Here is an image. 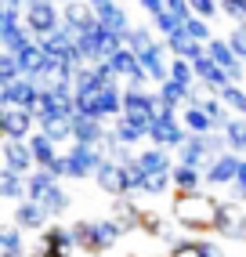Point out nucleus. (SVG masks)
Returning a JSON list of instances; mask_svg holds the SVG:
<instances>
[{
    "instance_id": "nucleus-1",
    "label": "nucleus",
    "mask_w": 246,
    "mask_h": 257,
    "mask_svg": "<svg viewBox=\"0 0 246 257\" xmlns=\"http://www.w3.org/2000/svg\"><path fill=\"white\" fill-rule=\"evenodd\" d=\"M221 203L217 196H210V192H178L174 196V225H181L188 232H217V221H221Z\"/></svg>"
},
{
    "instance_id": "nucleus-2",
    "label": "nucleus",
    "mask_w": 246,
    "mask_h": 257,
    "mask_svg": "<svg viewBox=\"0 0 246 257\" xmlns=\"http://www.w3.org/2000/svg\"><path fill=\"white\" fill-rule=\"evenodd\" d=\"M123 235H127V228H123L116 217H94V221L83 217V221L73 225L76 250H83V253H105V250H112Z\"/></svg>"
},
{
    "instance_id": "nucleus-3",
    "label": "nucleus",
    "mask_w": 246,
    "mask_h": 257,
    "mask_svg": "<svg viewBox=\"0 0 246 257\" xmlns=\"http://www.w3.org/2000/svg\"><path fill=\"white\" fill-rule=\"evenodd\" d=\"M29 199H37L40 207L47 210L51 221H58L69 207H73V196H69L65 188L58 185V178L51 174V170H44V167H37L29 174Z\"/></svg>"
},
{
    "instance_id": "nucleus-4",
    "label": "nucleus",
    "mask_w": 246,
    "mask_h": 257,
    "mask_svg": "<svg viewBox=\"0 0 246 257\" xmlns=\"http://www.w3.org/2000/svg\"><path fill=\"white\" fill-rule=\"evenodd\" d=\"M40 98H44V87L40 80L33 76H19L11 83H0V109H26V112H40Z\"/></svg>"
},
{
    "instance_id": "nucleus-5",
    "label": "nucleus",
    "mask_w": 246,
    "mask_h": 257,
    "mask_svg": "<svg viewBox=\"0 0 246 257\" xmlns=\"http://www.w3.org/2000/svg\"><path fill=\"white\" fill-rule=\"evenodd\" d=\"M26 26L37 40L51 37V33L62 29V8L55 4V0H33V4L26 8Z\"/></svg>"
},
{
    "instance_id": "nucleus-6",
    "label": "nucleus",
    "mask_w": 246,
    "mask_h": 257,
    "mask_svg": "<svg viewBox=\"0 0 246 257\" xmlns=\"http://www.w3.org/2000/svg\"><path fill=\"white\" fill-rule=\"evenodd\" d=\"M101 160H105V152H101L98 145H80V142H73V145L65 149V163H69V178H73V181L94 178L98 167H101Z\"/></svg>"
},
{
    "instance_id": "nucleus-7",
    "label": "nucleus",
    "mask_w": 246,
    "mask_h": 257,
    "mask_svg": "<svg viewBox=\"0 0 246 257\" xmlns=\"http://www.w3.org/2000/svg\"><path fill=\"white\" fill-rule=\"evenodd\" d=\"M94 185L101 188L105 196H134V185H131V170L127 167H119L116 160L105 156L101 167H98V174H94Z\"/></svg>"
},
{
    "instance_id": "nucleus-8",
    "label": "nucleus",
    "mask_w": 246,
    "mask_h": 257,
    "mask_svg": "<svg viewBox=\"0 0 246 257\" xmlns=\"http://www.w3.org/2000/svg\"><path fill=\"white\" fill-rule=\"evenodd\" d=\"M149 142L160 145V149H167V152H181L185 142H188V127L181 123V116H156Z\"/></svg>"
},
{
    "instance_id": "nucleus-9",
    "label": "nucleus",
    "mask_w": 246,
    "mask_h": 257,
    "mask_svg": "<svg viewBox=\"0 0 246 257\" xmlns=\"http://www.w3.org/2000/svg\"><path fill=\"white\" fill-rule=\"evenodd\" d=\"M242 160H246V156H239V152H224V156H217L214 163L203 170L206 185H210V188H232L235 178H239V170H242Z\"/></svg>"
},
{
    "instance_id": "nucleus-10",
    "label": "nucleus",
    "mask_w": 246,
    "mask_h": 257,
    "mask_svg": "<svg viewBox=\"0 0 246 257\" xmlns=\"http://www.w3.org/2000/svg\"><path fill=\"white\" fill-rule=\"evenodd\" d=\"M26 40H33V33L26 26V15L0 8V47L4 51H19Z\"/></svg>"
},
{
    "instance_id": "nucleus-11",
    "label": "nucleus",
    "mask_w": 246,
    "mask_h": 257,
    "mask_svg": "<svg viewBox=\"0 0 246 257\" xmlns=\"http://www.w3.org/2000/svg\"><path fill=\"white\" fill-rule=\"evenodd\" d=\"M33 131H37V112H26V109H15V105L0 109V134H4V138L26 142Z\"/></svg>"
},
{
    "instance_id": "nucleus-12",
    "label": "nucleus",
    "mask_w": 246,
    "mask_h": 257,
    "mask_svg": "<svg viewBox=\"0 0 246 257\" xmlns=\"http://www.w3.org/2000/svg\"><path fill=\"white\" fill-rule=\"evenodd\" d=\"M174 156H178V163H185V167H199V170H206L210 163L217 160L214 152H210V134H188L185 149L174 152Z\"/></svg>"
},
{
    "instance_id": "nucleus-13",
    "label": "nucleus",
    "mask_w": 246,
    "mask_h": 257,
    "mask_svg": "<svg viewBox=\"0 0 246 257\" xmlns=\"http://www.w3.org/2000/svg\"><path fill=\"white\" fill-rule=\"evenodd\" d=\"M156 105H160V94L149 87H123V112L127 116H149L156 119Z\"/></svg>"
},
{
    "instance_id": "nucleus-14",
    "label": "nucleus",
    "mask_w": 246,
    "mask_h": 257,
    "mask_svg": "<svg viewBox=\"0 0 246 257\" xmlns=\"http://www.w3.org/2000/svg\"><path fill=\"white\" fill-rule=\"evenodd\" d=\"M217 235H221V239H232V243H246V214L239 210V203H232V199L221 203Z\"/></svg>"
},
{
    "instance_id": "nucleus-15",
    "label": "nucleus",
    "mask_w": 246,
    "mask_h": 257,
    "mask_svg": "<svg viewBox=\"0 0 246 257\" xmlns=\"http://www.w3.org/2000/svg\"><path fill=\"white\" fill-rule=\"evenodd\" d=\"M11 221L19 225L22 232H44L51 225V217L47 210L40 207L37 199H22V203H15V210H11Z\"/></svg>"
},
{
    "instance_id": "nucleus-16",
    "label": "nucleus",
    "mask_w": 246,
    "mask_h": 257,
    "mask_svg": "<svg viewBox=\"0 0 246 257\" xmlns=\"http://www.w3.org/2000/svg\"><path fill=\"white\" fill-rule=\"evenodd\" d=\"M0 156H4V167H15L19 174H33V170H37V160H33L29 142L4 138V145H0Z\"/></svg>"
},
{
    "instance_id": "nucleus-17",
    "label": "nucleus",
    "mask_w": 246,
    "mask_h": 257,
    "mask_svg": "<svg viewBox=\"0 0 246 257\" xmlns=\"http://www.w3.org/2000/svg\"><path fill=\"white\" fill-rule=\"evenodd\" d=\"M167 55H170V51H167L163 40H156L152 47H145L142 55H138V58H142V65L149 69L152 83H167V80H170V58H167Z\"/></svg>"
},
{
    "instance_id": "nucleus-18",
    "label": "nucleus",
    "mask_w": 246,
    "mask_h": 257,
    "mask_svg": "<svg viewBox=\"0 0 246 257\" xmlns=\"http://www.w3.org/2000/svg\"><path fill=\"white\" fill-rule=\"evenodd\" d=\"M62 22L73 26L76 33H87V29L98 26V11L87 4V0H65L62 4Z\"/></svg>"
},
{
    "instance_id": "nucleus-19",
    "label": "nucleus",
    "mask_w": 246,
    "mask_h": 257,
    "mask_svg": "<svg viewBox=\"0 0 246 257\" xmlns=\"http://www.w3.org/2000/svg\"><path fill=\"white\" fill-rule=\"evenodd\" d=\"M192 65H196V76H199V83H203V91H210V94H217L221 87H228V83H232V76H228L221 65L210 58V51H206L203 58H196Z\"/></svg>"
},
{
    "instance_id": "nucleus-20",
    "label": "nucleus",
    "mask_w": 246,
    "mask_h": 257,
    "mask_svg": "<svg viewBox=\"0 0 246 257\" xmlns=\"http://www.w3.org/2000/svg\"><path fill=\"white\" fill-rule=\"evenodd\" d=\"M138 163H142L145 174H174L178 156H170V152L160 149V145H145V149H138Z\"/></svg>"
},
{
    "instance_id": "nucleus-21",
    "label": "nucleus",
    "mask_w": 246,
    "mask_h": 257,
    "mask_svg": "<svg viewBox=\"0 0 246 257\" xmlns=\"http://www.w3.org/2000/svg\"><path fill=\"white\" fill-rule=\"evenodd\" d=\"M0 199L8 203L29 199V174H19L15 167H0Z\"/></svg>"
},
{
    "instance_id": "nucleus-22",
    "label": "nucleus",
    "mask_w": 246,
    "mask_h": 257,
    "mask_svg": "<svg viewBox=\"0 0 246 257\" xmlns=\"http://www.w3.org/2000/svg\"><path fill=\"white\" fill-rule=\"evenodd\" d=\"M40 250H58V253H69V250H76L73 225H58V221H51V225L40 232Z\"/></svg>"
},
{
    "instance_id": "nucleus-23",
    "label": "nucleus",
    "mask_w": 246,
    "mask_h": 257,
    "mask_svg": "<svg viewBox=\"0 0 246 257\" xmlns=\"http://www.w3.org/2000/svg\"><path fill=\"white\" fill-rule=\"evenodd\" d=\"M109 138V123H101V119H87V116H76L73 119V142L80 145H98Z\"/></svg>"
},
{
    "instance_id": "nucleus-24",
    "label": "nucleus",
    "mask_w": 246,
    "mask_h": 257,
    "mask_svg": "<svg viewBox=\"0 0 246 257\" xmlns=\"http://www.w3.org/2000/svg\"><path fill=\"white\" fill-rule=\"evenodd\" d=\"M0 257H29L26 232L15 225V221H4V225H0Z\"/></svg>"
},
{
    "instance_id": "nucleus-25",
    "label": "nucleus",
    "mask_w": 246,
    "mask_h": 257,
    "mask_svg": "<svg viewBox=\"0 0 246 257\" xmlns=\"http://www.w3.org/2000/svg\"><path fill=\"white\" fill-rule=\"evenodd\" d=\"M94 11H98V22H101L105 29H112V33H119V37L127 40V33H131L134 26H131L127 11H123L116 0H109V4H101V8H94Z\"/></svg>"
},
{
    "instance_id": "nucleus-26",
    "label": "nucleus",
    "mask_w": 246,
    "mask_h": 257,
    "mask_svg": "<svg viewBox=\"0 0 246 257\" xmlns=\"http://www.w3.org/2000/svg\"><path fill=\"white\" fill-rule=\"evenodd\" d=\"M142 214H145V210H138L134 196H116V199H112V217H116L127 232L142 228Z\"/></svg>"
},
{
    "instance_id": "nucleus-27",
    "label": "nucleus",
    "mask_w": 246,
    "mask_h": 257,
    "mask_svg": "<svg viewBox=\"0 0 246 257\" xmlns=\"http://www.w3.org/2000/svg\"><path fill=\"white\" fill-rule=\"evenodd\" d=\"M26 142H29V149H33V160H37V167H51V163L58 160V145L51 142L44 131H33Z\"/></svg>"
},
{
    "instance_id": "nucleus-28",
    "label": "nucleus",
    "mask_w": 246,
    "mask_h": 257,
    "mask_svg": "<svg viewBox=\"0 0 246 257\" xmlns=\"http://www.w3.org/2000/svg\"><path fill=\"white\" fill-rule=\"evenodd\" d=\"M203 185H206V178L199 167H185V163L174 167V192H199Z\"/></svg>"
},
{
    "instance_id": "nucleus-29",
    "label": "nucleus",
    "mask_w": 246,
    "mask_h": 257,
    "mask_svg": "<svg viewBox=\"0 0 246 257\" xmlns=\"http://www.w3.org/2000/svg\"><path fill=\"white\" fill-rule=\"evenodd\" d=\"M73 119H37V131H44L55 145H65V142L73 145Z\"/></svg>"
},
{
    "instance_id": "nucleus-30",
    "label": "nucleus",
    "mask_w": 246,
    "mask_h": 257,
    "mask_svg": "<svg viewBox=\"0 0 246 257\" xmlns=\"http://www.w3.org/2000/svg\"><path fill=\"white\" fill-rule=\"evenodd\" d=\"M181 123L188 127V134H210L214 131V119H210L206 109H199V105H185L181 109Z\"/></svg>"
},
{
    "instance_id": "nucleus-31",
    "label": "nucleus",
    "mask_w": 246,
    "mask_h": 257,
    "mask_svg": "<svg viewBox=\"0 0 246 257\" xmlns=\"http://www.w3.org/2000/svg\"><path fill=\"white\" fill-rule=\"evenodd\" d=\"M156 91H160V98H163V101H170L174 109H181L185 101H188V91H192V87H188V83H181V80H174V76H170V80H167V83H160Z\"/></svg>"
},
{
    "instance_id": "nucleus-32",
    "label": "nucleus",
    "mask_w": 246,
    "mask_h": 257,
    "mask_svg": "<svg viewBox=\"0 0 246 257\" xmlns=\"http://www.w3.org/2000/svg\"><path fill=\"white\" fill-rule=\"evenodd\" d=\"M217 98H221L235 116H246V87H242V83H228V87H221Z\"/></svg>"
},
{
    "instance_id": "nucleus-33",
    "label": "nucleus",
    "mask_w": 246,
    "mask_h": 257,
    "mask_svg": "<svg viewBox=\"0 0 246 257\" xmlns=\"http://www.w3.org/2000/svg\"><path fill=\"white\" fill-rule=\"evenodd\" d=\"M224 138H228V149L246 156V116H235L232 123L224 127Z\"/></svg>"
},
{
    "instance_id": "nucleus-34",
    "label": "nucleus",
    "mask_w": 246,
    "mask_h": 257,
    "mask_svg": "<svg viewBox=\"0 0 246 257\" xmlns=\"http://www.w3.org/2000/svg\"><path fill=\"white\" fill-rule=\"evenodd\" d=\"M170 76H174V80H181V83H188V87H196V83H199L196 65H192L188 58H170Z\"/></svg>"
},
{
    "instance_id": "nucleus-35",
    "label": "nucleus",
    "mask_w": 246,
    "mask_h": 257,
    "mask_svg": "<svg viewBox=\"0 0 246 257\" xmlns=\"http://www.w3.org/2000/svg\"><path fill=\"white\" fill-rule=\"evenodd\" d=\"M152 44H156V37H152V29H145V26H134V29L127 33V47L138 51V55H142L145 47H152Z\"/></svg>"
},
{
    "instance_id": "nucleus-36",
    "label": "nucleus",
    "mask_w": 246,
    "mask_h": 257,
    "mask_svg": "<svg viewBox=\"0 0 246 257\" xmlns=\"http://www.w3.org/2000/svg\"><path fill=\"white\" fill-rule=\"evenodd\" d=\"M185 29H188V37H192V40H199V44H210V40H214V33H210V22L199 19V15H192V19L185 22Z\"/></svg>"
},
{
    "instance_id": "nucleus-37",
    "label": "nucleus",
    "mask_w": 246,
    "mask_h": 257,
    "mask_svg": "<svg viewBox=\"0 0 246 257\" xmlns=\"http://www.w3.org/2000/svg\"><path fill=\"white\" fill-rule=\"evenodd\" d=\"M152 26H156V33H160L163 40H167V37H174V33H178V29H185V22H178V19H174L170 11L156 15V19H152Z\"/></svg>"
},
{
    "instance_id": "nucleus-38",
    "label": "nucleus",
    "mask_w": 246,
    "mask_h": 257,
    "mask_svg": "<svg viewBox=\"0 0 246 257\" xmlns=\"http://www.w3.org/2000/svg\"><path fill=\"white\" fill-rule=\"evenodd\" d=\"M22 69H19V58L11 55V51H4L0 55V83H11V80H19Z\"/></svg>"
},
{
    "instance_id": "nucleus-39",
    "label": "nucleus",
    "mask_w": 246,
    "mask_h": 257,
    "mask_svg": "<svg viewBox=\"0 0 246 257\" xmlns=\"http://www.w3.org/2000/svg\"><path fill=\"white\" fill-rule=\"evenodd\" d=\"M170 257H203V239H181L178 246H170Z\"/></svg>"
},
{
    "instance_id": "nucleus-40",
    "label": "nucleus",
    "mask_w": 246,
    "mask_h": 257,
    "mask_svg": "<svg viewBox=\"0 0 246 257\" xmlns=\"http://www.w3.org/2000/svg\"><path fill=\"white\" fill-rule=\"evenodd\" d=\"M188 4H192V15H199V19H206V22L221 11V0H188Z\"/></svg>"
},
{
    "instance_id": "nucleus-41",
    "label": "nucleus",
    "mask_w": 246,
    "mask_h": 257,
    "mask_svg": "<svg viewBox=\"0 0 246 257\" xmlns=\"http://www.w3.org/2000/svg\"><path fill=\"white\" fill-rule=\"evenodd\" d=\"M167 11H170L178 22H188V19H192V4H188V0H167Z\"/></svg>"
},
{
    "instance_id": "nucleus-42",
    "label": "nucleus",
    "mask_w": 246,
    "mask_h": 257,
    "mask_svg": "<svg viewBox=\"0 0 246 257\" xmlns=\"http://www.w3.org/2000/svg\"><path fill=\"white\" fill-rule=\"evenodd\" d=\"M138 4H142V11H149L152 19H156V15H163V11H167V0H138Z\"/></svg>"
},
{
    "instance_id": "nucleus-43",
    "label": "nucleus",
    "mask_w": 246,
    "mask_h": 257,
    "mask_svg": "<svg viewBox=\"0 0 246 257\" xmlns=\"http://www.w3.org/2000/svg\"><path fill=\"white\" fill-rule=\"evenodd\" d=\"M203 257H224V250L214 243V239H203Z\"/></svg>"
},
{
    "instance_id": "nucleus-44",
    "label": "nucleus",
    "mask_w": 246,
    "mask_h": 257,
    "mask_svg": "<svg viewBox=\"0 0 246 257\" xmlns=\"http://www.w3.org/2000/svg\"><path fill=\"white\" fill-rule=\"evenodd\" d=\"M29 4H33V0H4V8H8V11H19V15H26Z\"/></svg>"
},
{
    "instance_id": "nucleus-45",
    "label": "nucleus",
    "mask_w": 246,
    "mask_h": 257,
    "mask_svg": "<svg viewBox=\"0 0 246 257\" xmlns=\"http://www.w3.org/2000/svg\"><path fill=\"white\" fill-rule=\"evenodd\" d=\"M37 257H69V253H58V250H37Z\"/></svg>"
},
{
    "instance_id": "nucleus-46",
    "label": "nucleus",
    "mask_w": 246,
    "mask_h": 257,
    "mask_svg": "<svg viewBox=\"0 0 246 257\" xmlns=\"http://www.w3.org/2000/svg\"><path fill=\"white\" fill-rule=\"evenodd\" d=\"M87 4H91V8H101V4H109V0H87Z\"/></svg>"
}]
</instances>
